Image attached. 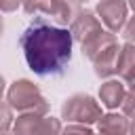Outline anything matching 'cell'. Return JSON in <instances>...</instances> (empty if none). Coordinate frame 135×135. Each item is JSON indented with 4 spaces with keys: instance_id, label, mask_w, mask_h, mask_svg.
<instances>
[{
    "instance_id": "cell-1",
    "label": "cell",
    "mask_w": 135,
    "mask_h": 135,
    "mask_svg": "<svg viewBox=\"0 0 135 135\" xmlns=\"http://www.w3.org/2000/svg\"><path fill=\"white\" fill-rule=\"evenodd\" d=\"M23 59L40 78L65 74L74 55V34L68 27L51 23L46 17H34L19 34Z\"/></svg>"
}]
</instances>
